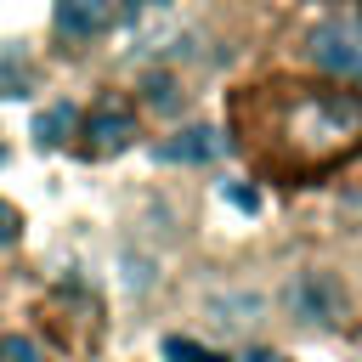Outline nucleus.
<instances>
[{
    "label": "nucleus",
    "instance_id": "f257e3e1",
    "mask_svg": "<svg viewBox=\"0 0 362 362\" xmlns=\"http://www.w3.org/2000/svg\"><path fill=\"white\" fill-rule=\"evenodd\" d=\"M305 57L345 85H362V6H339L328 11L311 34H305Z\"/></svg>",
    "mask_w": 362,
    "mask_h": 362
},
{
    "label": "nucleus",
    "instance_id": "f03ea898",
    "mask_svg": "<svg viewBox=\"0 0 362 362\" xmlns=\"http://www.w3.org/2000/svg\"><path fill=\"white\" fill-rule=\"evenodd\" d=\"M288 311H294L300 322H311V328H334V322H345V311H351V288H345L334 272L311 266V272H300V277L288 283Z\"/></svg>",
    "mask_w": 362,
    "mask_h": 362
},
{
    "label": "nucleus",
    "instance_id": "7ed1b4c3",
    "mask_svg": "<svg viewBox=\"0 0 362 362\" xmlns=\"http://www.w3.org/2000/svg\"><path fill=\"white\" fill-rule=\"evenodd\" d=\"M300 136L322 141V147H345L351 136H362V102L339 96V90H317L300 102Z\"/></svg>",
    "mask_w": 362,
    "mask_h": 362
},
{
    "label": "nucleus",
    "instance_id": "20e7f679",
    "mask_svg": "<svg viewBox=\"0 0 362 362\" xmlns=\"http://www.w3.org/2000/svg\"><path fill=\"white\" fill-rule=\"evenodd\" d=\"M51 23H57L62 40H96L113 23V0H57L51 6Z\"/></svg>",
    "mask_w": 362,
    "mask_h": 362
},
{
    "label": "nucleus",
    "instance_id": "39448f33",
    "mask_svg": "<svg viewBox=\"0 0 362 362\" xmlns=\"http://www.w3.org/2000/svg\"><path fill=\"white\" fill-rule=\"evenodd\" d=\"M221 130H209V124H187V130H175V136H164L153 153L164 158V164H215L221 158Z\"/></svg>",
    "mask_w": 362,
    "mask_h": 362
},
{
    "label": "nucleus",
    "instance_id": "423d86ee",
    "mask_svg": "<svg viewBox=\"0 0 362 362\" xmlns=\"http://www.w3.org/2000/svg\"><path fill=\"white\" fill-rule=\"evenodd\" d=\"M85 136H90V147L96 153H119V147H130V136H136V119H130V107L124 102H96V113H90V124H85Z\"/></svg>",
    "mask_w": 362,
    "mask_h": 362
},
{
    "label": "nucleus",
    "instance_id": "0eeeda50",
    "mask_svg": "<svg viewBox=\"0 0 362 362\" xmlns=\"http://www.w3.org/2000/svg\"><path fill=\"white\" fill-rule=\"evenodd\" d=\"M74 124H79V107L74 102H51V107L34 113V141L40 147H57L62 136H74Z\"/></svg>",
    "mask_w": 362,
    "mask_h": 362
},
{
    "label": "nucleus",
    "instance_id": "6e6552de",
    "mask_svg": "<svg viewBox=\"0 0 362 362\" xmlns=\"http://www.w3.org/2000/svg\"><path fill=\"white\" fill-rule=\"evenodd\" d=\"M158 356H164V362H226L221 351H209V345H198V339H187V334H164V339H158Z\"/></svg>",
    "mask_w": 362,
    "mask_h": 362
},
{
    "label": "nucleus",
    "instance_id": "1a4fd4ad",
    "mask_svg": "<svg viewBox=\"0 0 362 362\" xmlns=\"http://www.w3.org/2000/svg\"><path fill=\"white\" fill-rule=\"evenodd\" d=\"M215 322L221 328H243V322H255V311H260V294H232V300H215Z\"/></svg>",
    "mask_w": 362,
    "mask_h": 362
},
{
    "label": "nucleus",
    "instance_id": "9d476101",
    "mask_svg": "<svg viewBox=\"0 0 362 362\" xmlns=\"http://www.w3.org/2000/svg\"><path fill=\"white\" fill-rule=\"evenodd\" d=\"M181 102H187V96H181V85H175L170 74H153V79H147V107H153V113H175Z\"/></svg>",
    "mask_w": 362,
    "mask_h": 362
},
{
    "label": "nucleus",
    "instance_id": "9b49d317",
    "mask_svg": "<svg viewBox=\"0 0 362 362\" xmlns=\"http://www.w3.org/2000/svg\"><path fill=\"white\" fill-rule=\"evenodd\" d=\"M0 356L6 362H40V345L23 339V334H11V339H0Z\"/></svg>",
    "mask_w": 362,
    "mask_h": 362
},
{
    "label": "nucleus",
    "instance_id": "f8f14e48",
    "mask_svg": "<svg viewBox=\"0 0 362 362\" xmlns=\"http://www.w3.org/2000/svg\"><path fill=\"white\" fill-rule=\"evenodd\" d=\"M23 238V209L17 204H0V249H11Z\"/></svg>",
    "mask_w": 362,
    "mask_h": 362
},
{
    "label": "nucleus",
    "instance_id": "ddd939ff",
    "mask_svg": "<svg viewBox=\"0 0 362 362\" xmlns=\"http://www.w3.org/2000/svg\"><path fill=\"white\" fill-rule=\"evenodd\" d=\"M226 198H232L238 209H249V215L260 209V192H255V187H226Z\"/></svg>",
    "mask_w": 362,
    "mask_h": 362
},
{
    "label": "nucleus",
    "instance_id": "4468645a",
    "mask_svg": "<svg viewBox=\"0 0 362 362\" xmlns=\"http://www.w3.org/2000/svg\"><path fill=\"white\" fill-rule=\"evenodd\" d=\"M238 362H283V356H277V351H260V345H255V351H243Z\"/></svg>",
    "mask_w": 362,
    "mask_h": 362
}]
</instances>
